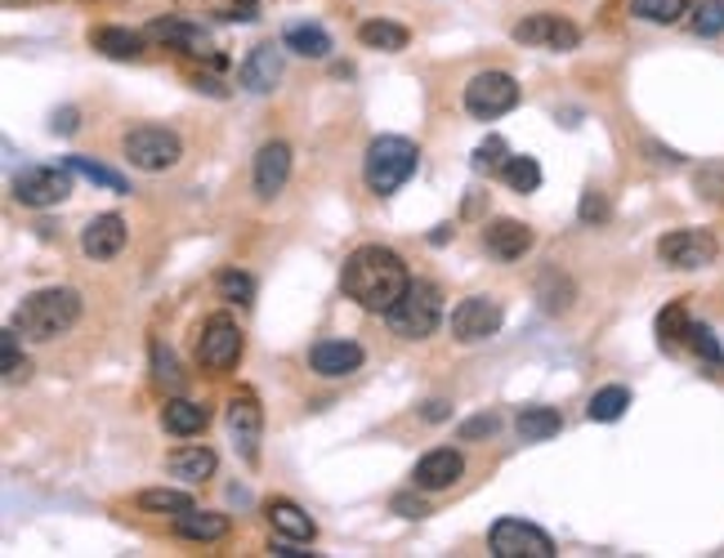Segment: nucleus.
<instances>
[{
  "instance_id": "nucleus-1",
  "label": "nucleus",
  "mask_w": 724,
  "mask_h": 558,
  "mask_svg": "<svg viewBox=\"0 0 724 558\" xmlns=\"http://www.w3.org/2000/svg\"><path fill=\"white\" fill-rule=\"evenodd\" d=\"M408 287H412V272H408L403 255L389 250V246H380V242L358 246V250L345 259V268H341V291H345L358 309L380 313V317H385L393 304H399V295H403Z\"/></svg>"
},
{
  "instance_id": "nucleus-2",
  "label": "nucleus",
  "mask_w": 724,
  "mask_h": 558,
  "mask_svg": "<svg viewBox=\"0 0 724 558\" xmlns=\"http://www.w3.org/2000/svg\"><path fill=\"white\" fill-rule=\"evenodd\" d=\"M77 322H81V291H73V287L32 291L14 309V331L27 335V339H36V344H49L58 335H68Z\"/></svg>"
},
{
  "instance_id": "nucleus-3",
  "label": "nucleus",
  "mask_w": 724,
  "mask_h": 558,
  "mask_svg": "<svg viewBox=\"0 0 724 558\" xmlns=\"http://www.w3.org/2000/svg\"><path fill=\"white\" fill-rule=\"evenodd\" d=\"M421 166V153L412 138L403 134H376L371 144H367V157H363V179L376 197H389V192H399Z\"/></svg>"
},
{
  "instance_id": "nucleus-4",
  "label": "nucleus",
  "mask_w": 724,
  "mask_h": 558,
  "mask_svg": "<svg viewBox=\"0 0 724 558\" xmlns=\"http://www.w3.org/2000/svg\"><path fill=\"white\" fill-rule=\"evenodd\" d=\"M438 322H443V295L425 277H412V287L399 295V304L385 313V326L399 339H430Z\"/></svg>"
},
{
  "instance_id": "nucleus-5",
  "label": "nucleus",
  "mask_w": 724,
  "mask_h": 558,
  "mask_svg": "<svg viewBox=\"0 0 724 558\" xmlns=\"http://www.w3.org/2000/svg\"><path fill=\"white\" fill-rule=\"evenodd\" d=\"M121 153H125V161L135 166V170L157 175V170L179 166V157H183V138H179L175 130H166V125H135V130H125Z\"/></svg>"
},
{
  "instance_id": "nucleus-6",
  "label": "nucleus",
  "mask_w": 724,
  "mask_h": 558,
  "mask_svg": "<svg viewBox=\"0 0 724 558\" xmlns=\"http://www.w3.org/2000/svg\"><path fill=\"white\" fill-rule=\"evenodd\" d=\"M242 354H246L242 326L229 313H211L202 322V331H197V362H202L207 371H215V376H224L242 362Z\"/></svg>"
},
{
  "instance_id": "nucleus-7",
  "label": "nucleus",
  "mask_w": 724,
  "mask_h": 558,
  "mask_svg": "<svg viewBox=\"0 0 724 558\" xmlns=\"http://www.w3.org/2000/svg\"><path fill=\"white\" fill-rule=\"evenodd\" d=\"M488 545L497 558H555V540L550 532H542L528 518H497L488 532Z\"/></svg>"
},
{
  "instance_id": "nucleus-8",
  "label": "nucleus",
  "mask_w": 724,
  "mask_h": 558,
  "mask_svg": "<svg viewBox=\"0 0 724 558\" xmlns=\"http://www.w3.org/2000/svg\"><path fill=\"white\" fill-rule=\"evenodd\" d=\"M519 108V81L510 72H497V67H488V72L470 77L466 86V112L475 121H497L505 112Z\"/></svg>"
},
{
  "instance_id": "nucleus-9",
  "label": "nucleus",
  "mask_w": 724,
  "mask_h": 558,
  "mask_svg": "<svg viewBox=\"0 0 724 558\" xmlns=\"http://www.w3.org/2000/svg\"><path fill=\"white\" fill-rule=\"evenodd\" d=\"M224 425H229V438L237 447V456L246 465H259V438H265V411H259V398L250 389L233 393L229 398V411H224Z\"/></svg>"
},
{
  "instance_id": "nucleus-10",
  "label": "nucleus",
  "mask_w": 724,
  "mask_h": 558,
  "mask_svg": "<svg viewBox=\"0 0 724 558\" xmlns=\"http://www.w3.org/2000/svg\"><path fill=\"white\" fill-rule=\"evenodd\" d=\"M657 259L667 268H680V272H693V268H711L720 259V242L706 233V228H676L657 242Z\"/></svg>"
},
{
  "instance_id": "nucleus-11",
  "label": "nucleus",
  "mask_w": 724,
  "mask_h": 558,
  "mask_svg": "<svg viewBox=\"0 0 724 558\" xmlns=\"http://www.w3.org/2000/svg\"><path fill=\"white\" fill-rule=\"evenodd\" d=\"M73 192V170L68 166H27L14 175V201L32 205V211H45V205H58Z\"/></svg>"
},
{
  "instance_id": "nucleus-12",
  "label": "nucleus",
  "mask_w": 724,
  "mask_h": 558,
  "mask_svg": "<svg viewBox=\"0 0 724 558\" xmlns=\"http://www.w3.org/2000/svg\"><path fill=\"white\" fill-rule=\"evenodd\" d=\"M514 45H528V49H555V54H568L581 45V32L577 23H568L564 14H528L523 23L510 27Z\"/></svg>"
},
{
  "instance_id": "nucleus-13",
  "label": "nucleus",
  "mask_w": 724,
  "mask_h": 558,
  "mask_svg": "<svg viewBox=\"0 0 724 558\" xmlns=\"http://www.w3.org/2000/svg\"><path fill=\"white\" fill-rule=\"evenodd\" d=\"M501 322H505V313H501V304L492 295H470V300H460L452 309V339L483 344V339H492L501 331Z\"/></svg>"
},
{
  "instance_id": "nucleus-14",
  "label": "nucleus",
  "mask_w": 724,
  "mask_h": 558,
  "mask_svg": "<svg viewBox=\"0 0 724 558\" xmlns=\"http://www.w3.org/2000/svg\"><path fill=\"white\" fill-rule=\"evenodd\" d=\"M250 179H255V197H259V201H274V197L287 188V179H291V144L274 138V144L259 148V153H255Z\"/></svg>"
},
{
  "instance_id": "nucleus-15",
  "label": "nucleus",
  "mask_w": 724,
  "mask_h": 558,
  "mask_svg": "<svg viewBox=\"0 0 724 558\" xmlns=\"http://www.w3.org/2000/svg\"><path fill=\"white\" fill-rule=\"evenodd\" d=\"M363 344H354V339H318L313 348H309V367L322 376V380H345V376H354L358 367H363Z\"/></svg>"
},
{
  "instance_id": "nucleus-16",
  "label": "nucleus",
  "mask_w": 724,
  "mask_h": 558,
  "mask_svg": "<svg viewBox=\"0 0 724 558\" xmlns=\"http://www.w3.org/2000/svg\"><path fill=\"white\" fill-rule=\"evenodd\" d=\"M466 473V460H460L456 447H434L416 460L412 469V482H416V492H447V487Z\"/></svg>"
},
{
  "instance_id": "nucleus-17",
  "label": "nucleus",
  "mask_w": 724,
  "mask_h": 558,
  "mask_svg": "<svg viewBox=\"0 0 724 558\" xmlns=\"http://www.w3.org/2000/svg\"><path fill=\"white\" fill-rule=\"evenodd\" d=\"M282 49H287V45H255V49L246 54V63H242V72H237L242 90H250V94H274L278 81H282Z\"/></svg>"
},
{
  "instance_id": "nucleus-18",
  "label": "nucleus",
  "mask_w": 724,
  "mask_h": 558,
  "mask_svg": "<svg viewBox=\"0 0 724 558\" xmlns=\"http://www.w3.org/2000/svg\"><path fill=\"white\" fill-rule=\"evenodd\" d=\"M125 220L121 215H94L86 228H81V250L90 255V259H116L121 250H125Z\"/></svg>"
},
{
  "instance_id": "nucleus-19",
  "label": "nucleus",
  "mask_w": 724,
  "mask_h": 558,
  "mask_svg": "<svg viewBox=\"0 0 724 558\" xmlns=\"http://www.w3.org/2000/svg\"><path fill=\"white\" fill-rule=\"evenodd\" d=\"M533 228L528 224H519V220H492L488 228H483V246L497 255V259H505V264H514V259H523L533 250Z\"/></svg>"
},
{
  "instance_id": "nucleus-20",
  "label": "nucleus",
  "mask_w": 724,
  "mask_h": 558,
  "mask_svg": "<svg viewBox=\"0 0 724 558\" xmlns=\"http://www.w3.org/2000/svg\"><path fill=\"white\" fill-rule=\"evenodd\" d=\"M207 425H211V406L192 402V398H170L161 406V429L175 434V438H197Z\"/></svg>"
},
{
  "instance_id": "nucleus-21",
  "label": "nucleus",
  "mask_w": 724,
  "mask_h": 558,
  "mask_svg": "<svg viewBox=\"0 0 724 558\" xmlns=\"http://www.w3.org/2000/svg\"><path fill=\"white\" fill-rule=\"evenodd\" d=\"M215 465H220V456H215L211 447H202V443H192V447H175V451L166 456L170 478H179V482H188V487L207 482V478L215 473Z\"/></svg>"
},
{
  "instance_id": "nucleus-22",
  "label": "nucleus",
  "mask_w": 724,
  "mask_h": 558,
  "mask_svg": "<svg viewBox=\"0 0 724 558\" xmlns=\"http://www.w3.org/2000/svg\"><path fill=\"white\" fill-rule=\"evenodd\" d=\"M269 523H274V532L278 536H287V540H300V545H309L313 536H318V523L296 505V501H269Z\"/></svg>"
},
{
  "instance_id": "nucleus-23",
  "label": "nucleus",
  "mask_w": 724,
  "mask_h": 558,
  "mask_svg": "<svg viewBox=\"0 0 724 558\" xmlns=\"http://www.w3.org/2000/svg\"><path fill=\"white\" fill-rule=\"evenodd\" d=\"M175 532L183 540H202V545H215L229 536V514H211V510H188L175 518Z\"/></svg>"
},
{
  "instance_id": "nucleus-24",
  "label": "nucleus",
  "mask_w": 724,
  "mask_h": 558,
  "mask_svg": "<svg viewBox=\"0 0 724 558\" xmlns=\"http://www.w3.org/2000/svg\"><path fill=\"white\" fill-rule=\"evenodd\" d=\"M90 45L116 63H135L144 54V36L130 27H99V32H90Z\"/></svg>"
},
{
  "instance_id": "nucleus-25",
  "label": "nucleus",
  "mask_w": 724,
  "mask_h": 558,
  "mask_svg": "<svg viewBox=\"0 0 724 558\" xmlns=\"http://www.w3.org/2000/svg\"><path fill=\"white\" fill-rule=\"evenodd\" d=\"M514 429H519L523 443H546V438H555L564 429V415L555 406H523Z\"/></svg>"
},
{
  "instance_id": "nucleus-26",
  "label": "nucleus",
  "mask_w": 724,
  "mask_h": 558,
  "mask_svg": "<svg viewBox=\"0 0 724 558\" xmlns=\"http://www.w3.org/2000/svg\"><path fill=\"white\" fill-rule=\"evenodd\" d=\"M626 406H631V389H626V384H604V389L590 393V402H586V421L613 425V421H622V415H626Z\"/></svg>"
},
{
  "instance_id": "nucleus-27",
  "label": "nucleus",
  "mask_w": 724,
  "mask_h": 558,
  "mask_svg": "<svg viewBox=\"0 0 724 558\" xmlns=\"http://www.w3.org/2000/svg\"><path fill=\"white\" fill-rule=\"evenodd\" d=\"M144 36L166 41V45H179V49H188V54H202V49H207V32L192 27V23H183V19H153Z\"/></svg>"
},
{
  "instance_id": "nucleus-28",
  "label": "nucleus",
  "mask_w": 724,
  "mask_h": 558,
  "mask_svg": "<svg viewBox=\"0 0 724 558\" xmlns=\"http://www.w3.org/2000/svg\"><path fill=\"white\" fill-rule=\"evenodd\" d=\"M537 300H542V309H546V313H568V309H572V300H577L572 277H568V272H559V268H542V277H537Z\"/></svg>"
},
{
  "instance_id": "nucleus-29",
  "label": "nucleus",
  "mask_w": 724,
  "mask_h": 558,
  "mask_svg": "<svg viewBox=\"0 0 724 558\" xmlns=\"http://www.w3.org/2000/svg\"><path fill=\"white\" fill-rule=\"evenodd\" d=\"M282 45L300 58H326L332 54V36H326V27H318V23H291L282 32Z\"/></svg>"
},
{
  "instance_id": "nucleus-30",
  "label": "nucleus",
  "mask_w": 724,
  "mask_h": 558,
  "mask_svg": "<svg viewBox=\"0 0 724 558\" xmlns=\"http://www.w3.org/2000/svg\"><path fill=\"white\" fill-rule=\"evenodd\" d=\"M358 41L367 49H380V54H399V49H408V27L389 23V19H367L358 27Z\"/></svg>"
},
{
  "instance_id": "nucleus-31",
  "label": "nucleus",
  "mask_w": 724,
  "mask_h": 558,
  "mask_svg": "<svg viewBox=\"0 0 724 558\" xmlns=\"http://www.w3.org/2000/svg\"><path fill=\"white\" fill-rule=\"evenodd\" d=\"M140 510H148V514H170V518H179V514L197 510V501H192L188 492H175V487H148V492H140Z\"/></svg>"
},
{
  "instance_id": "nucleus-32",
  "label": "nucleus",
  "mask_w": 724,
  "mask_h": 558,
  "mask_svg": "<svg viewBox=\"0 0 724 558\" xmlns=\"http://www.w3.org/2000/svg\"><path fill=\"white\" fill-rule=\"evenodd\" d=\"M689 10H693L689 0H631V14L644 19V23H657V27L680 23Z\"/></svg>"
},
{
  "instance_id": "nucleus-33",
  "label": "nucleus",
  "mask_w": 724,
  "mask_h": 558,
  "mask_svg": "<svg viewBox=\"0 0 724 558\" xmlns=\"http://www.w3.org/2000/svg\"><path fill=\"white\" fill-rule=\"evenodd\" d=\"M73 175H81V179H90V183H99V188H108V192H116V197H125L130 192V183L116 175V170H108L103 161H90V157H68L63 161Z\"/></svg>"
},
{
  "instance_id": "nucleus-34",
  "label": "nucleus",
  "mask_w": 724,
  "mask_h": 558,
  "mask_svg": "<svg viewBox=\"0 0 724 558\" xmlns=\"http://www.w3.org/2000/svg\"><path fill=\"white\" fill-rule=\"evenodd\" d=\"M215 291H220V300H229V304H250V300H255V277L242 272V268H220V272H215Z\"/></svg>"
},
{
  "instance_id": "nucleus-35",
  "label": "nucleus",
  "mask_w": 724,
  "mask_h": 558,
  "mask_svg": "<svg viewBox=\"0 0 724 558\" xmlns=\"http://www.w3.org/2000/svg\"><path fill=\"white\" fill-rule=\"evenodd\" d=\"M501 179L514 192H537L542 188V166H537V157H510L505 170H501Z\"/></svg>"
},
{
  "instance_id": "nucleus-36",
  "label": "nucleus",
  "mask_w": 724,
  "mask_h": 558,
  "mask_svg": "<svg viewBox=\"0 0 724 558\" xmlns=\"http://www.w3.org/2000/svg\"><path fill=\"white\" fill-rule=\"evenodd\" d=\"M505 161H510V148H505V138H501V134H488L483 144L475 148V157H470V166H475L479 175H501Z\"/></svg>"
},
{
  "instance_id": "nucleus-37",
  "label": "nucleus",
  "mask_w": 724,
  "mask_h": 558,
  "mask_svg": "<svg viewBox=\"0 0 724 558\" xmlns=\"http://www.w3.org/2000/svg\"><path fill=\"white\" fill-rule=\"evenodd\" d=\"M153 384L157 389H170V393L183 389V371H179V362H175V354H170L166 344H153Z\"/></svg>"
},
{
  "instance_id": "nucleus-38",
  "label": "nucleus",
  "mask_w": 724,
  "mask_h": 558,
  "mask_svg": "<svg viewBox=\"0 0 724 558\" xmlns=\"http://www.w3.org/2000/svg\"><path fill=\"white\" fill-rule=\"evenodd\" d=\"M689 348H693V354H698L706 367L724 371V348H720V339H715V331H711V326L693 322V326H689Z\"/></svg>"
},
{
  "instance_id": "nucleus-39",
  "label": "nucleus",
  "mask_w": 724,
  "mask_h": 558,
  "mask_svg": "<svg viewBox=\"0 0 724 558\" xmlns=\"http://www.w3.org/2000/svg\"><path fill=\"white\" fill-rule=\"evenodd\" d=\"M689 313H684V304H667L662 313H657V339H662L667 348L671 344H680V339H689Z\"/></svg>"
},
{
  "instance_id": "nucleus-40",
  "label": "nucleus",
  "mask_w": 724,
  "mask_h": 558,
  "mask_svg": "<svg viewBox=\"0 0 724 558\" xmlns=\"http://www.w3.org/2000/svg\"><path fill=\"white\" fill-rule=\"evenodd\" d=\"M689 23L698 36H720L724 32V0H698L689 10Z\"/></svg>"
},
{
  "instance_id": "nucleus-41",
  "label": "nucleus",
  "mask_w": 724,
  "mask_h": 558,
  "mask_svg": "<svg viewBox=\"0 0 724 558\" xmlns=\"http://www.w3.org/2000/svg\"><path fill=\"white\" fill-rule=\"evenodd\" d=\"M0 371H5V380L27 376V358H23V348H19V331L14 326L0 335Z\"/></svg>"
},
{
  "instance_id": "nucleus-42",
  "label": "nucleus",
  "mask_w": 724,
  "mask_h": 558,
  "mask_svg": "<svg viewBox=\"0 0 724 558\" xmlns=\"http://www.w3.org/2000/svg\"><path fill=\"white\" fill-rule=\"evenodd\" d=\"M609 215H613L609 197H604L600 188H586V192H581V205H577V220H581V224H604Z\"/></svg>"
},
{
  "instance_id": "nucleus-43",
  "label": "nucleus",
  "mask_w": 724,
  "mask_h": 558,
  "mask_svg": "<svg viewBox=\"0 0 724 558\" xmlns=\"http://www.w3.org/2000/svg\"><path fill=\"white\" fill-rule=\"evenodd\" d=\"M497 429H501V415H497V411H483V415H475V421H466V425H460V443L492 438Z\"/></svg>"
},
{
  "instance_id": "nucleus-44",
  "label": "nucleus",
  "mask_w": 724,
  "mask_h": 558,
  "mask_svg": "<svg viewBox=\"0 0 724 558\" xmlns=\"http://www.w3.org/2000/svg\"><path fill=\"white\" fill-rule=\"evenodd\" d=\"M698 192L706 201H724V170H702L698 175Z\"/></svg>"
},
{
  "instance_id": "nucleus-45",
  "label": "nucleus",
  "mask_w": 724,
  "mask_h": 558,
  "mask_svg": "<svg viewBox=\"0 0 724 558\" xmlns=\"http://www.w3.org/2000/svg\"><path fill=\"white\" fill-rule=\"evenodd\" d=\"M77 125H81V112H77V108H58L54 121H49L54 134H77Z\"/></svg>"
},
{
  "instance_id": "nucleus-46",
  "label": "nucleus",
  "mask_w": 724,
  "mask_h": 558,
  "mask_svg": "<svg viewBox=\"0 0 724 558\" xmlns=\"http://www.w3.org/2000/svg\"><path fill=\"white\" fill-rule=\"evenodd\" d=\"M447 415H452V402H447V398H430V402H425V421L438 425V421H447Z\"/></svg>"
},
{
  "instance_id": "nucleus-47",
  "label": "nucleus",
  "mask_w": 724,
  "mask_h": 558,
  "mask_svg": "<svg viewBox=\"0 0 724 558\" xmlns=\"http://www.w3.org/2000/svg\"><path fill=\"white\" fill-rule=\"evenodd\" d=\"M393 510H399L403 518H421V514H425V505L412 501V496H393Z\"/></svg>"
},
{
  "instance_id": "nucleus-48",
  "label": "nucleus",
  "mask_w": 724,
  "mask_h": 558,
  "mask_svg": "<svg viewBox=\"0 0 724 558\" xmlns=\"http://www.w3.org/2000/svg\"><path fill=\"white\" fill-rule=\"evenodd\" d=\"M648 153H653V161H662V166H680V161H684L680 153H671V148H657V144H648Z\"/></svg>"
},
{
  "instance_id": "nucleus-49",
  "label": "nucleus",
  "mask_w": 724,
  "mask_h": 558,
  "mask_svg": "<svg viewBox=\"0 0 724 558\" xmlns=\"http://www.w3.org/2000/svg\"><path fill=\"white\" fill-rule=\"evenodd\" d=\"M447 237H452V228H447V224H438V228H434V233H430V242H434V246H443V242H447Z\"/></svg>"
},
{
  "instance_id": "nucleus-50",
  "label": "nucleus",
  "mask_w": 724,
  "mask_h": 558,
  "mask_svg": "<svg viewBox=\"0 0 724 558\" xmlns=\"http://www.w3.org/2000/svg\"><path fill=\"white\" fill-rule=\"evenodd\" d=\"M237 5H255V0H237Z\"/></svg>"
},
{
  "instance_id": "nucleus-51",
  "label": "nucleus",
  "mask_w": 724,
  "mask_h": 558,
  "mask_svg": "<svg viewBox=\"0 0 724 558\" xmlns=\"http://www.w3.org/2000/svg\"><path fill=\"white\" fill-rule=\"evenodd\" d=\"M5 5H19V0H5Z\"/></svg>"
}]
</instances>
